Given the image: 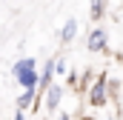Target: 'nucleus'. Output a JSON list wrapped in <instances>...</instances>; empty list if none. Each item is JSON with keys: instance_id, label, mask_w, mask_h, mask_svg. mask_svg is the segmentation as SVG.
I'll return each mask as SVG.
<instances>
[{"instance_id": "nucleus-1", "label": "nucleus", "mask_w": 123, "mask_h": 120, "mask_svg": "<svg viewBox=\"0 0 123 120\" xmlns=\"http://www.w3.org/2000/svg\"><path fill=\"white\" fill-rule=\"evenodd\" d=\"M12 77L20 89H37L40 83V66L34 57H17L12 63Z\"/></svg>"}, {"instance_id": "nucleus-2", "label": "nucleus", "mask_w": 123, "mask_h": 120, "mask_svg": "<svg viewBox=\"0 0 123 120\" xmlns=\"http://www.w3.org/2000/svg\"><path fill=\"white\" fill-rule=\"evenodd\" d=\"M86 100H89V106L92 109H103L109 100H112V91H109V77L106 74H97L92 83V89L86 94Z\"/></svg>"}, {"instance_id": "nucleus-3", "label": "nucleus", "mask_w": 123, "mask_h": 120, "mask_svg": "<svg viewBox=\"0 0 123 120\" xmlns=\"http://www.w3.org/2000/svg\"><path fill=\"white\" fill-rule=\"evenodd\" d=\"M86 49H89L92 54H103V52L109 49V34H106V29L94 26V29L86 34Z\"/></svg>"}, {"instance_id": "nucleus-4", "label": "nucleus", "mask_w": 123, "mask_h": 120, "mask_svg": "<svg viewBox=\"0 0 123 120\" xmlns=\"http://www.w3.org/2000/svg\"><path fill=\"white\" fill-rule=\"evenodd\" d=\"M60 100H63V86L60 83H52L49 89L43 91V100H40V103H43V109H46L49 114H55V112L60 109Z\"/></svg>"}, {"instance_id": "nucleus-5", "label": "nucleus", "mask_w": 123, "mask_h": 120, "mask_svg": "<svg viewBox=\"0 0 123 120\" xmlns=\"http://www.w3.org/2000/svg\"><path fill=\"white\" fill-rule=\"evenodd\" d=\"M55 77H57V74H55V57H49L43 66H40V83H37V91L43 94V91L55 83Z\"/></svg>"}, {"instance_id": "nucleus-6", "label": "nucleus", "mask_w": 123, "mask_h": 120, "mask_svg": "<svg viewBox=\"0 0 123 120\" xmlns=\"http://www.w3.org/2000/svg\"><path fill=\"white\" fill-rule=\"evenodd\" d=\"M94 77H97V74H94L92 69H83V72H80V80H77L74 94H77V97H80V94H89V89H92V83H94Z\"/></svg>"}, {"instance_id": "nucleus-7", "label": "nucleus", "mask_w": 123, "mask_h": 120, "mask_svg": "<svg viewBox=\"0 0 123 120\" xmlns=\"http://www.w3.org/2000/svg\"><path fill=\"white\" fill-rule=\"evenodd\" d=\"M74 37H77V20L69 17V20L63 23V29H60V46H69Z\"/></svg>"}, {"instance_id": "nucleus-8", "label": "nucleus", "mask_w": 123, "mask_h": 120, "mask_svg": "<svg viewBox=\"0 0 123 120\" xmlns=\"http://www.w3.org/2000/svg\"><path fill=\"white\" fill-rule=\"evenodd\" d=\"M103 14H106V0H89V17L94 23H100Z\"/></svg>"}, {"instance_id": "nucleus-9", "label": "nucleus", "mask_w": 123, "mask_h": 120, "mask_svg": "<svg viewBox=\"0 0 123 120\" xmlns=\"http://www.w3.org/2000/svg\"><path fill=\"white\" fill-rule=\"evenodd\" d=\"M55 74H57V77H66V74H69V63H66V57H55Z\"/></svg>"}, {"instance_id": "nucleus-10", "label": "nucleus", "mask_w": 123, "mask_h": 120, "mask_svg": "<svg viewBox=\"0 0 123 120\" xmlns=\"http://www.w3.org/2000/svg\"><path fill=\"white\" fill-rule=\"evenodd\" d=\"M77 80H80V72H69V74H66V86H69L72 91L77 89Z\"/></svg>"}, {"instance_id": "nucleus-11", "label": "nucleus", "mask_w": 123, "mask_h": 120, "mask_svg": "<svg viewBox=\"0 0 123 120\" xmlns=\"http://www.w3.org/2000/svg\"><path fill=\"white\" fill-rule=\"evenodd\" d=\"M55 120H72V114H69L66 109H57V112H55Z\"/></svg>"}, {"instance_id": "nucleus-12", "label": "nucleus", "mask_w": 123, "mask_h": 120, "mask_svg": "<svg viewBox=\"0 0 123 120\" xmlns=\"http://www.w3.org/2000/svg\"><path fill=\"white\" fill-rule=\"evenodd\" d=\"M12 120H26V112H20V109H14V114H12Z\"/></svg>"}, {"instance_id": "nucleus-13", "label": "nucleus", "mask_w": 123, "mask_h": 120, "mask_svg": "<svg viewBox=\"0 0 123 120\" xmlns=\"http://www.w3.org/2000/svg\"><path fill=\"white\" fill-rule=\"evenodd\" d=\"M106 120H115V117H106Z\"/></svg>"}]
</instances>
